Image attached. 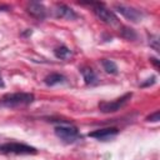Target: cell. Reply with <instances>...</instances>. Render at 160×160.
Listing matches in <instances>:
<instances>
[{"label": "cell", "mask_w": 160, "mask_h": 160, "mask_svg": "<svg viewBox=\"0 0 160 160\" xmlns=\"http://www.w3.org/2000/svg\"><path fill=\"white\" fill-rule=\"evenodd\" d=\"M146 120H148V121H152V122H156V121H159V120H160V119H159V110H156L155 112L150 114V115L146 118Z\"/></svg>", "instance_id": "15"}, {"label": "cell", "mask_w": 160, "mask_h": 160, "mask_svg": "<svg viewBox=\"0 0 160 160\" xmlns=\"http://www.w3.org/2000/svg\"><path fill=\"white\" fill-rule=\"evenodd\" d=\"M156 81V76H151V79H146L145 82L141 84V88H145V86H150V85H154Z\"/></svg>", "instance_id": "16"}, {"label": "cell", "mask_w": 160, "mask_h": 160, "mask_svg": "<svg viewBox=\"0 0 160 160\" xmlns=\"http://www.w3.org/2000/svg\"><path fill=\"white\" fill-rule=\"evenodd\" d=\"M55 131V135L64 142H75L76 140L80 139V134H79V130L75 125L70 124L69 121H61L59 125L55 126L54 129Z\"/></svg>", "instance_id": "2"}, {"label": "cell", "mask_w": 160, "mask_h": 160, "mask_svg": "<svg viewBox=\"0 0 160 160\" xmlns=\"http://www.w3.org/2000/svg\"><path fill=\"white\" fill-rule=\"evenodd\" d=\"M26 11L35 19H39V20H42L46 18V8L41 4V2H38V1H31L26 6Z\"/></svg>", "instance_id": "9"}, {"label": "cell", "mask_w": 160, "mask_h": 160, "mask_svg": "<svg viewBox=\"0 0 160 160\" xmlns=\"http://www.w3.org/2000/svg\"><path fill=\"white\" fill-rule=\"evenodd\" d=\"M0 151L5 154H15V155H34L38 152L36 148L22 142H5L0 145Z\"/></svg>", "instance_id": "3"}, {"label": "cell", "mask_w": 160, "mask_h": 160, "mask_svg": "<svg viewBox=\"0 0 160 160\" xmlns=\"http://www.w3.org/2000/svg\"><path fill=\"white\" fill-rule=\"evenodd\" d=\"M92 11L102 22H105L108 25H115L119 21V19L115 15V12L109 10L108 8H105V5L101 4V2L92 4Z\"/></svg>", "instance_id": "5"}, {"label": "cell", "mask_w": 160, "mask_h": 160, "mask_svg": "<svg viewBox=\"0 0 160 160\" xmlns=\"http://www.w3.org/2000/svg\"><path fill=\"white\" fill-rule=\"evenodd\" d=\"M65 81H66V78L62 74H59V72H51L48 76H45V79H44V82L48 86H54V85H58V84H64Z\"/></svg>", "instance_id": "11"}, {"label": "cell", "mask_w": 160, "mask_h": 160, "mask_svg": "<svg viewBox=\"0 0 160 160\" xmlns=\"http://www.w3.org/2000/svg\"><path fill=\"white\" fill-rule=\"evenodd\" d=\"M121 34H122L124 38H126V39H129V40H134V39H136V34H135V31H134L132 29L122 28Z\"/></svg>", "instance_id": "14"}, {"label": "cell", "mask_w": 160, "mask_h": 160, "mask_svg": "<svg viewBox=\"0 0 160 160\" xmlns=\"http://www.w3.org/2000/svg\"><path fill=\"white\" fill-rule=\"evenodd\" d=\"M115 9L118 10V12H120L125 19H128L129 21H132V22H139L141 21V19L144 18V14L135 9V8H131V6H126V5H122V4H118L115 5Z\"/></svg>", "instance_id": "6"}, {"label": "cell", "mask_w": 160, "mask_h": 160, "mask_svg": "<svg viewBox=\"0 0 160 160\" xmlns=\"http://www.w3.org/2000/svg\"><path fill=\"white\" fill-rule=\"evenodd\" d=\"M119 134V129L118 128H104V129H98L94 130L91 132H89L88 135L92 139L100 140V141H106L112 139L114 136H116Z\"/></svg>", "instance_id": "7"}, {"label": "cell", "mask_w": 160, "mask_h": 160, "mask_svg": "<svg viewBox=\"0 0 160 160\" xmlns=\"http://www.w3.org/2000/svg\"><path fill=\"white\" fill-rule=\"evenodd\" d=\"M101 65H102L104 70H105L108 74H118V65H116L112 60L102 59V60H101Z\"/></svg>", "instance_id": "13"}, {"label": "cell", "mask_w": 160, "mask_h": 160, "mask_svg": "<svg viewBox=\"0 0 160 160\" xmlns=\"http://www.w3.org/2000/svg\"><path fill=\"white\" fill-rule=\"evenodd\" d=\"M150 61H151V62H152V64H154V65L158 68V65H159V61H158V59H155V58H150Z\"/></svg>", "instance_id": "17"}, {"label": "cell", "mask_w": 160, "mask_h": 160, "mask_svg": "<svg viewBox=\"0 0 160 160\" xmlns=\"http://www.w3.org/2000/svg\"><path fill=\"white\" fill-rule=\"evenodd\" d=\"M54 55H55L56 59H60V60H68V59L71 58L72 52H71V50H70L68 46L61 45V46H59V48H56V49L54 50Z\"/></svg>", "instance_id": "12"}, {"label": "cell", "mask_w": 160, "mask_h": 160, "mask_svg": "<svg viewBox=\"0 0 160 160\" xmlns=\"http://www.w3.org/2000/svg\"><path fill=\"white\" fill-rule=\"evenodd\" d=\"M131 96H132L131 92H126L122 96H120V98H118L112 101H101V102H99V110L101 112H105V114L115 112V111L120 110L131 99Z\"/></svg>", "instance_id": "4"}, {"label": "cell", "mask_w": 160, "mask_h": 160, "mask_svg": "<svg viewBox=\"0 0 160 160\" xmlns=\"http://www.w3.org/2000/svg\"><path fill=\"white\" fill-rule=\"evenodd\" d=\"M4 86H5V84H4L2 78H1V75H0V88H4Z\"/></svg>", "instance_id": "18"}, {"label": "cell", "mask_w": 160, "mask_h": 160, "mask_svg": "<svg viewBox=\"0 0 160 160\" xmlns=\"http://www.w3.org/2000/svg\"><path fill=\"white\" fill-rule=\"evenodd\" d=\"M80 72H81L86 85H96L98 84V76H96V74L94 72L92 69H90V68H81Z\"/></svg>", "instance_id": "10"}, {"label": "cell", "mask_w": 160, "mask_h": 160, "mask_svg": "<svg viewBox=\"0 0 160 160\" xmlns=\"http://www.w3.org/2000/svg\"><path fill=\"white\" fill-rule=\"evenodd\" d=\"M35 100L34 94L31 92H9L0 98V108H19L31 104Z\"/></svg>", "instance_id": "1"}, {"label": "cell", "mask_w": 160, "mask_h": 160, "mask_svg": "<svg viewBox=\"0 0 160 160\" xmlns=\"http://www.w3.org/2000/svg\"><path fill=\"white\" fill-rule=\"evenodd\" d=\"M54 14L58 19H65V20H75L78 19V14L75 10H72L70 6L65 4H56L54 9Z\"/></svg>", "instance_id": "8"}]
</instances>
